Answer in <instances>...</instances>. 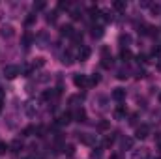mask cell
Returning <instances> with one entry per match:
<instances>
[{
    "mask_svg": "<svg viewBox=\"0 0 161 159\" xmlns=\"http://www.w3.org/2000/svg\"><path fill=\"white\" fill-rule=\"evenodd\" d=\"M116 77H118V79H127V77H129V71H127V69H120Z\"/></svg>",
    "mask_w": 161,
    "mask_h": 159,
    "instance_id": "cell-28",
    "label": "cell"
},
{
    "mask_svg": "<svg viewBox=\"0 0 161 159\" xmlns=\"http://www.w3.org/2000/svg\"><path fill=\"white\" fill-rule=\"evenodd\" d=\"M111 97H113L114 101H124V99H125V90H124V88H114V90L111 92Z\"/></svg>",
    "mask_w": 161,
    "mask_h": 159,
    "instance_id": "cell-7",
    "label": "cell"
},
{
    "mask_svg": "<svg viewBox=\"0 0 161 159\" xmlns=\"http://www.w3.org/2000/svg\"><path fill=\"white\" fill-rule=\"evenodd\" d=\"M150 135V125L148 123H141V125H137V129H135V137L137 139H146Z\"/></svg>",
    "mask_w": 161,
    "mask_h": 159,
    "instance_id": "cell-1",
    "label": "cell"
},
{
    "mask_svg": "<svg viewBox=\"0 0 161 159\" xmlns=\"http://www.w3.org/2000/svg\"><path fill=\"white\" fill-rule=\"evenodd\" d=\"M53 97H54V92H53V90L43 92V99H45V101H49V99H53Z\"/></svg>",
    "mask_w": 161,
    "mask_h": 159,
    "instance_id": "cell-26",
    "label": "cell"
},
{
    "mask_svg": "<svg viewBox=\"0 0 161 159\" xmlns=\"http://www.w3.org/2000/svg\"><path fill=\"white\" fill-rule=\"evenodd\" d=\"M103 34H105V32H103V26H99V25H97V26H94V28H92V38L99 40Z\"/></svg>",
    "mask_w": 161,
    "mask_h": 159,
    "instance_id": "cell-15",
    "label": "cell"
},
{
    "mask_svg": "<svg viewBox=\"0 0 161 159\" xmlns=\"http://www.w3.org/2000/svg\"><path fill=\"white\" fill-rule=\"evenodd\" d=\"M30 73H32V68H25V75H26V77H28V75H30Z\"/></svg>",
    "mask_w": 161,
    "mask_h": 159,
    "instance_id": "cell-37",
    "label": "cell"
},
{
    "mask_svg": "<svg viewBox=\"0 0 161 159\" xmlns=\"http://www.w3.org/2000/svg\"><path fill=\"white\" fill-rule=\"evenodd\" d=\"M73 34H75V30H73L71 25H62V26H60V36H64V38H71Z\"/></svg>",
    "mask_w": 161,
    "mask_h": 159,
    "instance_id": "cell-8",
    "label": "cell"
},
{
    "mask_svg": "<svg viewBox=\"0 0 161 159\" xmlns=\"http://www.w3.org/2000/svg\"><path fill=\"white\" fill-rule=\"evenodd\" d=\"M19 73H21V68H19V66H6V68H4L6 79H15Z\"/></svg>",
    "mask_w": 161,
    "mask_h": 159,
    "instance_id": "cell-2",
    "label": "cell"
},
{
    "mask_svg": "<svg viewBox=\"0 0 161 159\" xmlns=\"http://www.w3.org/2000/svg\"><path fill=\"white\" fill-rule=\"evenodd\" d=\"M80 17H82V11H80V9H73V11H71V19L77 21V19H80Z\"/></svg>",
    "mask_w": 161,
    "mask_h": 159,
    "instance_id": "cell-27",
    "label": "cell"
},
{
    "mask_svg": "<svg viewBox=\"0 0 161 159\" xmlns=\"http://www.w3.org/2000/svg\"><path fill=\"white\" fill-rule=\"evenodd\" d=\"M8 148H9V146H8L6 142H0V154H6V152H8Z\"/></svg>",
    "mask_w": 161,
    "mask_h": 159,
    "instance_id": "cell-34",
    "label": "cell"
},
{
    "mask_svg": "<svg viewBox=\"0 0 161 159\" xmlns=\"http://www.w3.org/2000/svg\"><path fill=\"white\" fill-rule=\"evenodd\" d=\"M113 6H114V9H118V11H124L127 4H125V2H122V0H116V2L113 4Z\"/></svg>",
    "mask_w": 161,
    "mask_h": 159,
    "instance_id": "cell-22",
    "label": "cell"
},
{
    "mask_svg": "<svg viewBox=\"0 0 161 159\" xmlns=\"http://www.w3.org/2000/svg\"><path fill=\"white\" fill-rule=\"evenodd\" d=\"M120 58L124 60V62H129L131 58H133V52L127 49V47H122V51H120Z\"/></svg>",
    "mask_w": 161,
    "mask_h": 159,
    "instance_id": "cell-11",
    "label": "cell"
},
{
    "mask_svg": "<svg viewBox=\"0 0 161 159\" xmlns=\"http://www.w3.org/2000/svg\"><path fill=\"white\" fill-rule=\"evenodd\" d=\"M25 23H26V26H30V25H34V23H36V15H34V13H30V15L26 17V21H25Z\"/></svg>",
    "mask_w": 161,
    "mask_h": 159,
    "instance_id": "cell-25",
    "label": "cell"
},
{
    "mask_svg": "<svg viewBox=\"0 0 161 159\" xmlns=\"http://www.w3.org/2000/svg\"><path fill=\"white\" fill-rule=\"evenodd\" d=\"M79 140L82 142V144H88V146H92V144H94V137H92V135H88V133H80Z\"/></svg>",
    "mask_w": 161,
    "mask_h": 159,
    "instance_id": "cell-10",
    "label": "cell"
},
{
    "mask_svg": "<svg viewBox=\"0 0 161 159\" xmlns=\"http://www.w3.org/2000/svg\"><path fill=\"white\" fill-rule=\"evenodd\" d=\"M152 56H161V47H156V49H154Z\"/></svg>",
    "mask_w": 161,
    "mask_h": 159,
    "instance_id": "cell-36",
    "label": "cell"
},
{
    "mask_svg": "<svg viewBox=\"0 0 161 159\" xmlns=\"http://www.w3.org/2000/svg\"><path fill=\"white\" fill-rule=\"evenodd\" d=\"M9 148H11V152H21V150H23V142H21V140H13V142L9 144Z\"/></svg>",
    "mask_w": 161,
    "mask_h": 159,
    "instance_id": "cell-16",
    "label": "cell"
},
{
    "mask_svg": "<svg viewBox=\"0 0 161 159\" xmlns=\"http://www.w3.org/2000/svg\"><path fill=\"white\" fill-rule=\"evenodd\" d=\"M71 40H73V43H75V45L82 47V34H80V32H75V34L71 36Z\"/></svg>",
    "mask_w": 161,
    "mask_h": 159,
    "instance_id": "cell-18",
    "label": "cell"
},
{
    "mask_svg": "<svg viewBox=\"0 0 161 159\" xmlns=\"http://www.w3.org/2000/svg\"><path fill=\"white\" fill-rule=\"evenodd\" d=\"M73 84H75L77 88H84V86H88V77L82 75V73H77V75L73 77Z\"/></svg>",
    "mask_w": 161,
    "mask_h": 159,
    "instance_id": "cell-4",
    "label": "cell"
},
{
    "mask_svg": "<svg viewBox=\"0 0 161 159\" xmlns=\"http://www.w3.org/2000/svg\"><path fill=\"white\" fill-rule=\"evenodd\" d=\"M0 36L6 38V40H9V38L15 36V28H13L11 25H2V26H0Z\"/></svg>",
    "mask_w": 161,
    "mask_h": 159,
    "instance_id": "cell-3",
    "label": "cell"
},
{
    "mask_svg": "<svg viewBox=\"0 0 161 159\" xmlns=\"http://www.w3.org/2000/svg\"><path fill=\"white\" fill-rule=\"evenodd\" d=\"M66 152H68V156H73V154H75V148L69 144V146H66Z\"/></svg>",
    "mask_w": 161,
    "mask_h": 159,
    "instance_id": "cell-35",
    "label": "cell"
},
{
    "mask_svg": "<svg viewBox=\"0 0 161 159\" xmlns=\"http://www.w3.org/2000/svg\"><path fill=\"white\" fill-rule=\"evenodd\" d=\"M158 159H161V157H158Z\"/></svg>",
    "mask_w": 161,
    "mask_h": 159,
    "instance_id": "cell-43",
    "label": "cell"
},
{
    "mask_svg": "<svg viewBox=\"0 0 161 159\" xmlns=\"http://www.w3.org/2000/svg\"><path fill=\"white\" fill-rule=\"evenodd\" d=\"M131 41V36L129 34H122L120 36V43H129Z\"/></svg>",
    "mask_w": 161,
    "mask_h": 159,
    "instance_id": "cell-30",
    "label": "cell"
},
{
    "mask_svg": "<svg viewBox=\"0 0 161 159\" xmlns=\"http://www.w3.org/2000/svg\"><path fill=\"white\" fill-rule=\"evenodd\" d=\"M43 66H45V58H36V60H34V64H32V68H43Z\"/></svg>",
    "mask_w": 161,
    "mask_h": 159,
    "instance_id": "cell-23",
    "label": "cell"
},
{
    "mask_svg": "<svg viewBox=\"0 0 161 159\" xmlns=\"http://www.w3.org/2000/svg\"><path fill=\"white\" fill-rule=\"evenodd\" d=\"M113 64H114V58H113L111 54H103V58H101V66H103L105 69H109V68H113Z\"/></svg>",
    "mask_w": 161,
    "mask_h": 159,
    "instance_id": "cell-9",
    "label": "cell"
},
{
    "mask_svg": "<svg viewBox=\"0 0 161 159\" xmlns=\"http://www.w3.org/2000/svg\"><path fill=\"white\" fill-rule=\"evenodd\" d=\"M62 64H64V66H71V64H73V54H71V51H66V52L62 54Z\"/></svg>",
    "mask_w": 161,
    "mask_h": 159,
    "instance_id": "cell-12",
    "label": "cell"
},
{
    "mask_svg": "<svg viewBox=\"0 0 161 159\" xmlns=\"http://www.w3.org/2000/svg\"><path fill=\"white\" fill-rule=\"evenodd\" d=\"M131 146H133V139H122V148L124 150H131Z\"/></svg>",
    "mask_w": 161,
    "mask_h": 159,
    "instance_id": "cell-17",
    "label": "cell"
},
{
    "mask_svg": "<svg viewBox=\"0 0 161 159\" xmlns=\"http://www.w3.org/2000/svg\"><path fill=\"white\" fill-rule=\"evenodd\" d=\"M43 8H45V2H36L34 4V11H41Z\"/></svg>",
    "mask_w": 161,
    "mask_h": 159,
    "instance_id": "cell-31",
    "label": "cell"
},
{
    "mask_svg": "<svg viewBox=\"0 0 161 159\" xmlns=\"http://www.w3.org/2000/svg\"><path fill=\"white\" fill-rule=\"evenodd\" d=\"M114 140H116V133H113V135H109V137L105 139V146H113Z\"/></svg>",
    "mask_w": 161,
    "mask_h": 159,
    "instance_id": "cell-21",
    "label": "cell"
},
{
    "mask_svg": "<svg viewBox=\"0 0 161 159\" xmlns=\"http://www.w3.org/2000/svg\"><path fill=\"white\" fill-rule=\"evenodd\" d=\"M90 54H92V51H90V47H86V45H82L79 49V54H77V60L80 62H84V60H88L90 58Z\"/></svg>",
    "mask_w": 161,
    "mask_h": 159,
    "instance_id": "cell-5",
    "label": "cell"
},
{
    "mask_svg": "<svg viewBox=\"0 0 161 159\" xmlns=\"http://www.w3.org/2000/svg\"><path fill=\"white\" fill-rule=\"evenodd\" d=\"M2 99H4V90H0V103H2Z\"/></svg>",
    "mask_w": 161,
    "mask_h": 159,
    "instance_id": "cell-40",
    "label": "cell"
},
{
    "mask_svg": "<svg viewBox=\"0 0 161 159\" xmlns=\"http://www.w3.org/2000/svg\"><path fill=\"white\" fill-rule=\"evenodd\" d=\"M159 99H161V94H159Z\"/></svg>",
    "mask_w": 161,
    "mask_h": 159,
    "instance_id": "cell-42",
    "label": "cell"
},
{
    "mask_svg": "<svg viewBox=\"0 0 161 159\" xmlns=\"http://www.w3.org/2000/svg\"><path fill=\"white\" fill-rule=\"evenodd\" d=\"M23 43H25V47H30V43H32V36H30V34H25V36H23Z\"/></svg>",
    "mask_w": 161,
    "mask_h": 159,
    "instance_id": "cell-24",
    "label": "cell"
},
{
    "mask_svg": "<svg viewBox=\"0 0 161 159\" xmlns=\"http://www.w3.org/2000/svg\"><path fill=\"white\" fill-rule=\"evenodd\" d=\"M69 8V2L68 0H60L58 2V9H68Z\"/></svg>",
    "mask_w": 161,
    "mask_h": 159,
    "instance_id": "cell-29",
    "label": "cell"
},
{
    "mask_svg": "<svg viewBox=\"0 0 161 159\" xmlns=\"http://www.w3.org/2000/svg\"><path fill=\"white\" fill-rule=\"evenodd\" d=\"M73 118H75V122H86V111L84 109H77L75 111V114H73Z\"/></svg>",
    "mask_w": 161,
    "mask_h": 159,
    "instance_id": "cell-13",
    "label": "cell"
},
{
    "mask_svg": "<svg viewBox=\"0 0 161 159\" xmlns=\"http://www.w3.org/2000/svg\"><path fill=\"white\" fill-rule=\"evenodd\" d=\"M71 120H73V112L68 111V112H62V114L58 116V122H56V123H58V125H68Z\"/></svg>",
    "mask_w": 161,
    "mask_h": 159,
    "instance_id": "cell-6",
    "label": "cell"
},
{
    "mask_svg": "<svg viewBox=\"0 0 161 159\" xmlns=\"http://www.w3.org/2000/svg\"><path fill=\"white\" fill-rule=\"evenodd\" d=\"M158 69H161V58H159V62H158Z\"/></svg>",
    "mask_w": 161,
    "mask_h": 159,
    "instance_id": "cell-41",
    "label": "cell"
},
{
    "mask_svg": "<svg viewBox=\"0 0 161 159\" xmlns=\"http://www.w3.org/2000/svg\"><path fill=\"white\" fill-rule=\"evenodd\" d=\"M99 80H101V77L97 75V73H94L90 79H88V84H92V86H96V84H99Z\"/></svg>",
    "mask_w": 161,
    "mask_h": 159,
    "instance_id": "cell-20",
    "label": "cell"
},
{
    "mask_svg": "<svg viewBox=\"0 0 161 159\" xmlns=\"http://www.w3.org/2000/svg\"><path fill=\"white\" fill-rule=\"evenodd\" d=\"M99 127H101V129H107V127H109V123H107V122H101V123H99Z\"/></svg>",
    "mask_w": 161,
    "mask_h": 159,
    "instance_id": "cell-38",
    "label": "cell"
},
{
    "mask_svg": "<svg viewBox=\"0 0 161 159\" xmlns=\"http://www.w3.org/2000/svg\"><path fill=\"white\" fill-rule=\"evenodd\" d=\"M137 60L144 64V62H148V56H146V54H137Z\"/></svg>",
    "mask_w": 161,
    "mask_h": 159,
    "instance_id": "cell-33",
    "label": "cell"
},
{
    "mask_svg": "<svg viewBox=\"0 0 161 159\" xmlns=\"http://www.w3.org/2000/svg\"><path fill=\"white\" fill-rule=\"evenodd\" d=\"M56 19H58V11H51L49 15H47V23H56Z\"/></svg>",
    "mask_w": 161,
    "mask_h": 159,
    "instance_id": "cell-19",
    "label": "cell"
},
{
    "mask_svg": "<svg viewBox=\"0 0 161 159\" xmlns=\"http://www.w3.org/2000/svg\"><path fill=\"white\" fill-rule=\"evenodd\" d=\"M111 159H120V156H118V154H113V156H111Z\"/></svg>",
    "mask_w": 161,
    "mask_h": 159,
    "instance_id": "cell-39",
    "label": "cell"
},
{
    "mask_svg": "<svg viewBox=\"0 0 161 159\" xmlns=\"http://www.w3.org/2000/svg\"><path fill=\"white\" fill-rule=\"evenodd\" d=\"M125 114H127V111H125V107H124V105H120V107L114 111V118H116V120L125 118Z\"/></svg>",
    "mask_w": 161,
    "mask_h": 159,
    "instance_id": "cell-14",
    "label": "cell"
},
{
    "mask_svg": "<svg viewBox=\"0 0 161 159\" xmlns=\"http://www.w3.org/2000/svg\"><path fill=\"white\" fill-rule=\"evenodd\" d=\"M30 133H36V127H26V129L23 131V135H25V137H30Z\"/></svg>",
    "mask_w": 161,
    "mask_h": 159,
    "instance_id": "cell-32",
    "label": "cell"
}]
</instances>
